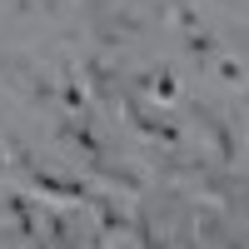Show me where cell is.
Returning a JSON list of instances; mask_svg holds the SVG:
<instances>
[{
  "label": "cell",
  "mask_w": 249,
  "mask_h": 249,
  "mask_svg": "<svg viewBox=\"0 0 249 249\" xmlns=\"http://www.w3.org/2000/svg\"><path fill=\"white\" fill-rule=\"evenodd\" d=\"M184 239H199V244H230V239H239L234 234V224L224 219V214H214V210H204V204H195V214H190V234Z\"/></svg>",
  "instance_id": "cell-1"
},
{
  "label": "cell",
  "mask_w": 249,
  "mask_h": 249,
  "mask_svg": "<svg viewBox=\"0 0 249 249\" xmlns=\"http://www.w3.org/2000/svg\"><path fill=\"white\" fill-rule=\"evenodd\" d=\"M199 115V124H204V130H210V140H214V155H219V164H224V170H239V144H234V135H230V124H224L214 110H195Z\"/></svg>",
  "instance_id": "cell-2"
},
{
  "label": "cell",
  "mask_w": 249,
  "mask_h": 249,
  "mask_svg": "<svg viewBox=\"0 0 249 249\" xmlns=\"http://www.w3.org/2000/svg\"><path fill=\"white\" fill-rule=\"evenodd\" d=\"M85 80H90V90H95V100L100 105H115V95H120V80H115V65L105 55H85Z\"/></svg>",
  "instance_id": "cell-3"
},
{
  "label": "cell",
  "mask_w": 249,
  "mask_h": 249,
  "mask_svg": "<svg viewBox=\"0 0 249 249\" xmlns=\"http://www.w3.org/2000/svg\"><path fill=\"white\" fill-rule=\"evenodd\" d=\"M90 199H95V210H100V230H105V234H124V230H130V219H124V210H120L115 199H105V195H90Z\"/></svg>",
  "instance_id": "cell-4"
},
{
  "label": "cell",
  "mask_w": 249,
  "mask_h": 249,
  "mask_svg": "<svg viewBox=\"0 0 249 249\" xmlns=\"http://www.w3.org/2000/svg\"><path fill=\"white\" fill-rule=\"evenodd\" d=\"M25 90H30V105H40V110H50V105H55V85H50V75L25 70Z\"/></svg>",
  "instance_id": "cell-5"
},
{
  "label": "cell",
  "mask_w": 249,
  "mask_h": 249,
  "mask_svg": "<svg viewBox=\"0 0 249 249\" xmlns=\"http://www.w3.org/2000/svg\"><path fill=\"white\" fill-rule=\"evenodd\" d=\"M55 100H60V110H70V115H85V90H80L75 80L55 85Z\"/></svg>",
  "instance_id": "cell-6"
},
{
  "label": "cell",
  "mask_w": 249,
  "mask_h": 249,
  "mask_svg": "<svg viewBox=\"0 0 249 249\" xmlns=\"http://www.w3.org/2000/svg\"><path fill=\"white\" fill-rule=\"evenodd\" d=\"M45 230H50V234H45L50 244H70V239H75V224H70L65 214H50V219H45Z\"/></svg>",
  "instance_id": "cell-7"
},
{
  "label": "cell",
  "mask_w": 249,
  "mask_h": 249,
  "mask_svg": "<svg viewBox=\"0 0 249 249\" xmlns=\"http://www.w3.org/2000/svg\"><path fill=\"white\" fill-rule=\"evenodd\" d=\"M184 50H190V55H210V50H214V35H204V30L195 25L190 35H184Z\"/></svg>",
  "instance_id": "cell-8"
},
{
  "label": "cell",
  "mask_w": 249,
  "mask_h": 249,
  "mask_svg": "<svg viewBox=\"0 0 249 249\" xmlns=\"http://www.w3.org/2000/svg\"><path fill=\"white\" fill-rule=\"evenodd\" d=\"M219 80H224V85H244V65H239V60H219Z\"/></svg>",
  "instance_id": "cell-9"
},
{
  "label": "cell",
  "mask_w": 249,
  "mask_h": 249,
  "mask_svg": "<svg viewBox=\"0 0 249 249\" xmlns=\"http://www.w3.org/2000/svg\"><path fill=\"white\" fill-rule=\"evenodd\" d=\"M150 85H155L160 100H175V75H170V70H160V80H150Z\"/></svg>",
  "instance_id": "cell-10"
}]
</instances>
